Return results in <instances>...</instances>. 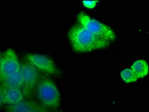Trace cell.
<instances>
[{
  "mask_svg": "<svg viewBox=\"0 0 149 112\" xmlns=\"http://www.w3.org/2000/svg\"><path fill=\"white\" fill-rule=\"evenodd\" d=\"M68 36L72 47L77 53H87L95 49H104L109 46V40L96 37L80 25L72 26Z\"/></svg>",
  "mask_w": 149,
  "mask_h": 112,
  "instance_id": "cell-1",
  "label": "cell"
},
{
  "mask_svg": "<svg viewBox=\"0 0 149 112\" xmlns=\"http://www.w3.org/2000/svg\"><path fill=\"white\" fill-rule=\"evenodd\" d=\"M121 78L126 83H133L138 80V78L131 69L123 70L121 73Z\"/></svg>",
  "mask_w": 149,
  "mask_h": 112,
  "instance_id": "cell-11",
  "label": "cell"
},
{
  "mask_svg": "<svg viewBox=\"0 0 149 112\" xmlns=\"http://www.w3.org/2000/svg\"><path fill=\"white\" fill-rule=\"evenodd\" d=\"M77 19L81 26L96 37L109 40V42L116 39V35L113 30L97 19H94L82 12L77 15Z\"/></svg>",
  "mask_w": 149,
  "mask_h": 112,
  "instance_id": "cell-3",
  "label": "cell"
},
{
  "mask_svg": "<svg viewBox=\"0 0 149 112\" xmlns=\"http://www.w3.org/2000/svg\"><path fill=\"white\" fill-rule=\"evenodd\" d=\"M20 73L22 76L21 91L24 98H29L41 80L40 71L29 62H27L20 64Z\"/></svg>",
  "mask_w": 149,
  "mask_h": 112,
  "instance_id": "cell-4",
  "label": "cell"
},
{
  "mask_svg": "<svg viewBox=\"0 0 149 112\" xmlns=\"http://www.w3.org/2000/svg\"><path fill=\"white\" fill-rule=\"evenodd\" d=\"M38 102L47 109H56L61 105V96L58 88L51 80L41 79L35 88Z\"/></svg>",
  "mask_w": 149,
  "mask_h": 112,
  "instance_id": "cell-2",
  "label": "cell"
},
{
  "mask_svg": "<svg viewBox=\"0 0 149 112\" xmlns=\"http://www.w3.org/2000/svg\"><path fill=\"white\" fill-rule=\"evenodd\" d=\"M0 85L5 88H17L21 89L22 76L20 73V69L11 75L0 79Z\"/></svg>",
  "mask_w": 149,
  "mask_h": 112,
  "instance_id": "cell-9",
  "label": "cell"
},
{
  "mask_svg": "<svg viewBox=\"0 0 149 112\" xmlns=\"http://www.w3.org/2000/svg\"><path fill=\"white\" fill-rule=\"evenodd\" d=\"M0 60H1V56H0Z\"/></svg>",
  "mask_w": 149,
  "mask_h": 112,
  "instance_id": "cell-15",
  "label": "cell"
},
{
  "mask_svg": "<svg viewBox=\"0 0 149 112\" xmlns=\"http://www.w3.org/2000/svg\"><path fill=\"white\" fill-rule=\"evenodd\" d=\"M131 70L136 74L137 78H144L148 73V65L144 60H137L133 64Z\"/></svg>",
  "mask_w": 149,
  "mask_h": 112,
  "instance_id": "cell-10",
  "label": "cell"
},
{
  "mask_svg": "<svg viewBox=\"0 0 149 112\" xmlns=\"http://www.w3.org/2000/svg\"><path fill=\"white\" fill-rule=\"evenodd\" d=\"M4 90V101L9 105H15L24 100L21 89L17 88H5Z\"/></svg>",
  "mask_w": 149,
  "mask_h": 112,
  "instance_id": "cell-8",
  "label": "cell"
},
{
  "mask_svg": "<svg viewBox=\"0 0 149 112\" xmlns=\"http://www.w3.org/2000/svg\"><path fill=\"white\" fill-rule=\"evenodd\" d=\"M4 103H5V101H4L3 87L2 85H0V107L2 106Z\"/></svg>",
  "mask_w": 149,
  "mask_h": 112,
  "instance_id": "cell-13",
  "label": "cell"
},
{
  "mask_svg": "<svg viewBox=\"0 0 149 112\" xmlns=\"http://www.w3.org/2000/svg\"><path fill=\"white\" fill-rule=\"evenodd\" d=\"M37 112H51V111L49 110H48V109H46V110L40 111H37Z\"/></svg>",
  "mask_w": 149,
  "mask_h": 112,
  "instance_id": "cell-14",
  "label": "cell"
},
{
  "mask_svg": "<svg viewBox=\"0 0 149 112\" xmlns=\"http://www.w3.org/2000/svg\"><path fill=\"white\" fill-rule=\"evenodd\" d=\"M26 59L28 62L33 65L39 71L51 74H56L58 73V69L53 60L47 56L32 53L26 55Z\"/></svg>",
  "mask_w": 149,
  "mask_h": 112,
  "instance_id": "cell-6",
  "label": "cell"
},
{
  "mask_svg": "<svg viewBox=\"0 0 149 112\" xmlns=\"http://www.w3.org/2000/svg\"><path fill=\"white\" fill-rule=\"evenodd\" d=\"M46 109H47L42 106L38 102H36L33 100H23L17 104L10 105L8 109L7 112H37Z\"/></svg>",
  "mask_w": 149,
  "mask_h": 112,
  "instance_id": "cell-7",
  "label": "cell"
},
{
  "mask_svg": "<svg viewBox=\"0 0 149 112\" xmlns=\"http://www.w3.org/2000/svg\"><path fill=\"white\" fill-rule=\"evenodd\" d=\"M20 69L16 53L11 49H8L0 60V79L16 73Z\"/></svg>",
  "mask_w": 149,
  "mask_h": 112,
  "instance_id": "cell-5",
  "label": "cell"
},
{
  "mask_svg": "<svg viewBox=\"0 0 149 112\" xmlns=\"http://www.w3.org/2000/svg\"><path fill=\"white\" fill-rule=\"evenodd\" d=\"M98 1H83V4L85 7L88 8H93L97 6Z\"/></svg>",
  "mask_w": 149,
  "mask_h": 112,
  "instance_id": "cell-12",
  "label": "cell"
}]
</instances>
